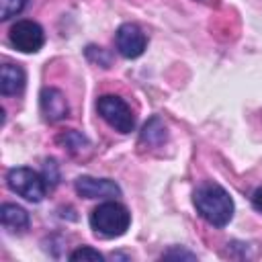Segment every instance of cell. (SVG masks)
<instances>
[{
	"instance_id": "1",
	"label": "cell",
	"mask_w": 262,
	"mask_h": 262,
	"mask_svg": "<svg viewBox=\"0 0 262 262\" xmlns=\"http://www.w3.org/2000/svg\"><path fill=\"white\" fill-rule=\"evenodd\" d=\"M192 201L199 215L213 227H225L233 217V201L229 192L215 182L201 184L194 190Z\"/></svg>"
},
{
	"instance_id": "2",
	"label": "cell",
	"mask_w": 262,
	"mask_h": 262,
	"mask_svg": "<svg viewBox=\"0 0 262 262\" xmlns=\"http://www.w3.org/2000/svg\"><path fill=\"white\" fill-rule=\"evenodd\" d=\"M129 223H131V213L127 211L125 205H121L117 201L100 203L90 213V225L102 237H119V235H123L129 229Z\"/></svg>"
},
{
	"instance_id": "3",
	"label": "cell",
	"mask_w": 262,
	"mask_h": 262,
	"mask_svg": "<svg viewBox=\"0 0 262 262\" xmlns=\"http://www.w3.org/2000/svg\"><path fill=\"white\" fill-rule=\"evenodd\" d=\"M6 182H8V188L12 192H16L18 196H23L31 203H39L47 192L45 178L27 166L10 168L6 174Z\"/></svg>"
},
{
	"instance_id": "4",
	"label": "cell",
	"mask_w": 262,
	"mask_h": 262,
	"mask_svg": "<svg viewBox=\"0 0 262 262\" xmlns=\"http://www.w3.org/2000/svg\"><path fill=\"white\" fill-rule=\"evenodd\" d=\"M98 115L119 133H131L135 127V117L129 108V104L115 94H104L96 100Z\"/></svg>"
},
{
	"instance_id": "5",
	"label": "cell",
	"mask_w": 262,
	"mask_h": 262,
	"mask_svg": "<svg viewBox=\"0 0 262 262\" xmlns=\"http://www.w3.org/2000/svg\"><path fill=\"white\" fill-rule=\"evenodd\" d=\"M8 39L10 43L23 51V53H35L43 47L45 43V35H43V29L35 23V20H16L12 27H10V33H8Z\"/></svg>"
},
{
	"instance_id": "6",
	"label": "cell",
	"mask_w": 262,
	"mask_h": 262,
	"mask_svg": "<svg viewBox=\"0 0 262 262\" xmlns=\"http://www.w3.org/2000/svg\"><path fill=\"white\" fill-rule=\"evenodd\" d=\"M115 43H117V49L123 57L127 59H135L139 57L143 51H145V45H147V37L145 33L133 25V23H125L117 29V35H115Z\"/></svg>"
},
{
	"instance_id": "7",
	"label": "cell",
	"mask_w": 262,
	"mask_h": 262,
	"mask_svg": "<svg viewBox=\"0 0 262 262\" xmlns=\"http://www.w3.org/2000/svg\"><path fill=\"white\" fill-rule=\"evenodd\" d=\"M74 186H76V192L84 199H111V196L121 194L119 184L115 180H108V178L80 176Z\"/></svg>"
},
{
	"instance_id": "8",
	"label": "cell",
	"mask_w": 262,
	"mask_h": 262,
	"mask_svg": "<svg viewBox=\"0 0 262 262\" xmlns=\"http://www.w3.org/2000/svg\"><path fill=\"white\" fill-rule=\"evenodd\" d=\"M39 104H41L43 117L51 123L61 121L70 115V104L63 96V92L57 88H43L39 94Z\"/></svg>"
},
{
	"instance_id": "9",
	"label": "cell",
	"mask_w": 262,
	"mask_h": 262,
	"mask_svg": "<svg viewBox=\"0 0 262 262\" xmlns=\"http://www.w3.org/2000/svg\"><path fill=\"white\" fill-rule=\"evenodd\" d=\"M27 82V74L20 66L16 63H4L0 68V92L4 96H14L20 94Z\"/></svg>"
},
{
	"instance_id": "10",
	"label": "cell",
	"mask_w": 262,
	"mask_h": 262,
	"mask_svg": "<svg viewBox=\"0 0 262 262\" xmlns=\"http://www.w3.org/2000/svg\"><path fill=\"white\" fill-rule=\"evenodd\" d=\"M0 221L10 231H25L29 227V213L12 203H4L0 209Z\"/></svg>"
},
{
	"instance_id": "11",
	"label": "cell",
	"mask_w": 262,
	"mask_h": 262,
	"mask_svg": "<svg viewBox=\"0 0 262 262\" xmlns=\"http://www.w3.org/2000/svg\"><path fill=\"white\" fill-rule=\"evenodd\" d=\"M164 139H166V125L162 123L160 117H151V119L143 125V131H141V143H147V145H160Z\"/></svg>"
},
{
	"instance_id": "12",
	"label": "cell",
	"mask_w": 262,
	"mask_h": 262,
	"mask_svg": "<svg viewBox=\"0 0 262 262\" xmlns=\"http://www.w3.org/2000/svg\"><path fill=\"white\" fill-rule=\"evenodd\" d=\"M57 143H59V145H63L70 154H82L84 149H88V147H90L88 139H86L80 131H74V129L63 131L61 135H57Z\"/></svg>"
},
{
	"instance_id": "13",
	"label": "cell",
	"mask_w": 262,
	"mask_h": 262,
	"mask_svg": "<svg viewBox=\"0 0 262 262\" xmlns=\"http://www.w3.org/2000/svg\"><path fill=\"white\" fill-rule=\"evenodd\" d=\"M27 6V0H0V18L8 20Z\"/></svg>"
},
{
	"instance_id": "14",
	"label": "cell",
	"mask_w": 262,
	"mask_h": 262,
	"mask_svg": "<svg viewBox=\"0 0 262 262\" xmlns=\"http://www.w3.org/2000/svg\"><path fill=\"white\" fill-rule=\"evenodd\" d=\"M43 178H45V184L49 188H53L59 182V168H57V162L55 160H47L43 164Z\"/></svg>"
},
{
	"instance_id": "15",
	"label": "cell",
	"mask_w": 262,
	"mask_h": 262,
	"mask_svg": "<svg viewBox=\"0 0 262 262\" xmlns=\"http://www.w3.org/2000/svg\"><path fill=\"white\" fill-rule=\"evenodd\" d=\"M70 260H92V262H102V254L98 252V250H94V248H88V246H84V248H78V250H74L72 254H70Z\"/></svg>"
},
{
	"instance_id": "16",
	"label": "cell",
	"mask_w": 262,
	"mask_h": 262,
	"mask_svg": "<svg viewBox=\"0 0 262 262\" xmlns=\"http://www.w3.org/2000/svg\"><path fill=\"white\" fill-rule=\"evenodd\" d=\"M162 258H166V260H176V258H184V260H194L196 256L192 254V252H188V250H182V248H172V250H168Z\"/></svg>"
},
{
	"instance_id": "17",
	"label": "cell",
	"mask_w": 262,
	"mask_h": 262,
	"mask_svg": "<svg viewBox=\"0 0 262 262\" xmlns=\"http://www.w3.org/2000/svg\"><path fill=\"white\" fill-rule=\"evenodd\" d=\"M252 205H254V209H256V211H260V213H262V186L254 190V194H252Z\"/></svg>"
}]
</instances>
